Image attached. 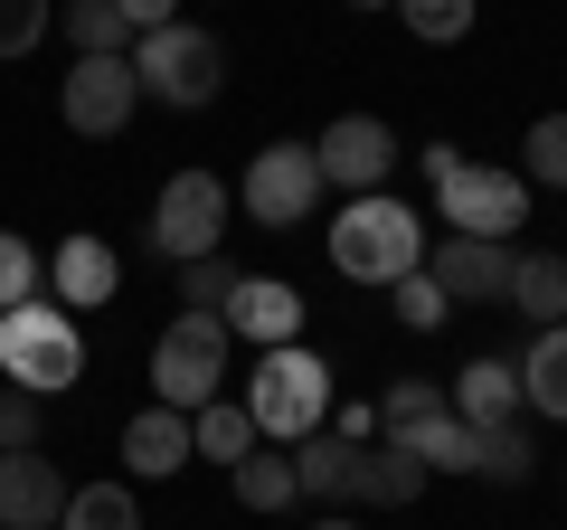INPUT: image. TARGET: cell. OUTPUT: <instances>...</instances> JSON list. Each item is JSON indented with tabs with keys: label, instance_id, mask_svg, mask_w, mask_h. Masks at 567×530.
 <instances>
[{
	"label": "cell",
	"instance_id": "6da1fadb",
	"mask_svg": "<svg viewBox=\"0 0 567 530\" xmlns=\"http://www.w3.org/2000/svg\"><path fill=\"white\" fill-rule=\"evenodd\" d=\"M331 265H341L350 285H398L425 265V218L398 200V190H369L331 218Z\"/></svg>",
	"mask_w": 567,
	"mask_h": 530
},
{
	"label": "cell",
	"instance_id": "7a4b0ae2",
	"mask_svg": "<svg viewBox=\"0 0 567 530\" xmlns=\"http://www.w3.org/2000/svg\"><path fill=\"white\" fill-rule=\"evenodd\" d=\"M331 360L322 350H303V342H284V350H265L256 360V379H246V417H256V436L265 446H293V436H312L331 417Z\"/></svg>",
	"mask_w": 567,
	"mask_h": 530
},
{
	"label": "cell",
	"instance_id": "3957f363",
	"mask_svg": "<svg viewBox=\"0 0 567 530\" xmlns=\"http://www.w3.org/2000/svg\"><path fill=\"white\" fill-rule=\"evenodd\" d=\"M0 379L29 388V398H58V388L85 379V332L66 304H20V313H0Z\"/></svg>",
	"mask_w": 567,
	"mask_h": 530
},
{
	"label": "cell",
	"instance_id": "277c9868",
	"mask_svg": "<svg viewBox=\"0 0 567 530\" xmlns=\"http://www.w3.org/2000/svg\"><path fill=\"white\" fill-rule=\"evenodd\" d=\"M133 85L152 104H171V114H199V104H218V85H227V48L208 39V29H189V20L142 29L133 39Z\"/></svg>",
	"mask_w": 567,
	"mask_h": 530
},
{
	"label": "cell",
	"instance_id": "5b68a950",
	"mask_svg": "<svg viewBox=\"0 0 567 530\" xmlns=\"http://www.w3.org/2000/svg\"><path fill=\"white\" fill-rule=\"evenodd\" d=\"M227 342L237 332L218 323V313H171V332L152 342V398L162 408H208L218 398V379H227Z\"/></svg>",
	"mask_w": 567,
	"mask_h": 530
},
{
	"label": "cell",
	"instance_id": "8992f818",
	"mask_svg": "<svg viewBox=\"0 0 567 530\" xmlns=\"http://www.w3.org/2000/svg\"><path fill=\"white\" fill-rule=\"evenodd\" d=\"M435 208H445L454 237H502L511 246V227H529V181H520V171L454 162L445 181H435Z\"/></svg>",
	"mask_w": 567,
	"mask_h": 530
},
{
	"label": "cell",
	"instance_id": "52a82bcc",
	"mask_svg": "<svg viewBox=\"0 0 567 530\" xmlns=\"http://www.w3.org/2000/svg\"><path fill=\"white\" fill-rule=\"evenodd\" d=\"M312 208H322V162H312V143H265L256 162H246V218H256L265 237L303 227Z\"/></svg>",
	"mask_w": 567,
	"mask_h": 530
},
{
	"label": "cell",
	"instance_id": "ba28073f",
	"mask_svg": "<svg viewBox=\"0 0 567 530\" xmlns=\"http://www.w3.org/2000/svg\"><path fill=\"white\" fill-rule=\"evenodd\" d=\"M218 237H227V181L218 171H171L162 200H152V246L189 265V256H218Z\"/></svg>",
	"mask_w": 567,
	"mask_h": 530
},
{
	"label": "cell",
	"instance_id": "9c48e42d",
	"mask_svg": "<svg viewBox=\"0 0 567 530\" xmlns=\"http://www.w3.org/2000/svg\"><path fill=\"white\" fill-rule=\"evenodd\" d=\"M133 104H142L133 58H76V67H66V85H58V114H66V133H85V143L123 133V123H133Z\"/></svg>",
	"mask_w": 567,
	"mask_h": 530
},
{
	"label": "cell",
	"instance_id": "30bf717a",
	"mask_svg": "<svg viewBox=\"0 0 567 530\" xmlns=\"http://www.w3.org/2000/svg\"><path fill=\"white\" fill-rule=\"evenodd\" d=\"M312 162H322V190L369 200V190H388V171H398V133H388L379 114H341V123H322Z\"/></svg>",
	"mask_w": 567,
	"mask_h": 530
},
{
	"label": "cell",
	"instance_id": "8fae6325",
	"mask_svg": "<svg viewBox=\"0 0 567 530\" xmlns=\"http://www.w3.org/2000/svg\"><path fill=\"white\" fill-rule=\"evenodd\" d=\"M511 256L520 246H502V237H445V246H425V275L445 285V304H502Z\"/></svg>",
	"mask_w": 567,
	"mask_h": 530
},
{
	"label": "cell",
	"instance_id": "7c38bea8",
	"mask_svg": "<svg viewBox=\"0 0 567 530\" xmlns=\"http://www.w3.org/2000/svg\"><path fill=\"white\" fill-rule=\"evenodd\" d=\"M227 332H246L256 350H284V342H303V294L284 285V275H237V294L218 304Z\"/></svg>",
	"mask_w": 567,
	"mask_h": 530
},
{
	"label": "cell",
	"instance_id": "4fadbf2b",
	"mask_svg": "<svg viewBox=\"0 0 567 530\" xmlns=\"http://www.w3.org/2000/svg\"><path fill=\"white\" fill-rule=\"evenodd\" d=\"M66 492H76V483H66L39 446H29V455H0V530H58Z\"/></svg>",
	"mask_w": 567,
	"mask_h": 530
},
{
	"label": "cell",
	"instance_id": "5bb4252c",
	"mask_svg": "<svg viewBox=\"0 0 567 530\" xmlns=\"http://www.w3.org/2000/svg\"><path fill=\"white\" fill-rule=\"evenodd\" d=\"M114 285H123V256L95 237V227H76V237L48 256V304H66V313H85V304H114Z\"/></svg>",
	"mask_w": 567,
	"mask_h": 530
},
{
	"label": "cell",
	"instance_id": "9a60e30c",
	"mask_svg": "<svg viewBox=\"0 0 567 530\" xmlns=\"http://www.w3.org/2000/svg\"><path fill=\"white\" fill-rule=\"evenodd\" d=\"M435 483V473L416 465V455L398 446V436H369V446H350V483H341V502H416V492Z\"/></svg>",
	"mask_w": 567,
	"mask_h": 530
},
{
	"label": "cell",
	"instance_id": "2e32d148",
	"mask_svg": "<svg viewBox=\"0 0 567 530\" xmlns=\"http://www.w3.org/2000/svg\"><path fill=\"white\" fill-rule=\"evenodd\" d=\"M445 408L464 417V427H511V417H529L520 408V369L511 360H464L454 388H445Z\"/></svg>",
	"mask_w": 567,
	"mask_h": 530
},
{
	"label": "cell",
	"instance_id": "e0dca14e",
	"mask_svg": "<svg viewBox=\"0 0 567 530\" xmlns=\"http://www.w3.org/2000/svg\"><path fill=\"white\" fill-rule=\"evenodd\" d=\"M123 465H133L142 483H171V473L189 465V417H181V408H162V398H152V408H142L133 427H123Z\"/></svg>",
	"mask_w": 567,
	"mask_h": 530
},
{
	"label": "cell",
	"instance_id": "ac0fdd59",
	"mask_svg": "<svg viewBox=\"0 0 567 530\" xmlns=\"http://www.w3.org/2000/svg\"><path fill=\"white\" fill-rule=\"evenodd\" d=\"M511 369H520V408H529V417H558V427H567V323H548Z\"/></svg>",
	"mask_w": 567,
	"mask_h": 530
},
{
	"label": "cell",
	"instance_id": "d6986e66",
	"mask_svg": "<svg viewBox=\"0 0 567 530\" xmlns=\"http://www.w3.org/2000/svg\"><path fill=\"white\" fill-rule=\"evenodd\" d=\"M256 446H265V436H256V417H246V398H208V408H189V455H208V465L237 473Z\"/></svg>",
	"mask_w": 567,
	"mask_h": 530
},
{
	"label": "cell",
	"instance_id": "ffe728a7",
	"mask_svg": "<svg viewBox=\"0 0 567 530\" xmlns=\"http://www.w3.org/2000/svg\"><path fill=\"white\" fill-rule=\"evenodd\" d=\"M511 313H520V323H567V256L558 246H548V256H511V294H502Z\"/></svg>",
	"mask_w": 567,
	"mask_h": 530
},
{
	"label": "cell",
	"instance_id": "44dd1931",
	"mask_svg": "<svg viewBox=\"0 0 567 530\" xmlns=\"http://www.w3.org/2000/svg\"><path fill=\"white\" fill-rule=\"evenodd\" d=\"M58 29H66L76 58H133V20L114 0H58Z\"/></svg>",
	"mask_w": 567,
	"mask_h": 530
},
{
	"label": "cell",
	"instance_id": "7402d4cb",
	"mask_svg": "<svg viewBox=\"0 0 567 530\" xmlns=\"http://www.w3.org/2000/svg\"><path fill=\"white\" fill-rule=\"evenodd\" d=\"M398 446L406 455H416V465L425 473H473V427H464V417H416V427H398Z\"/></svg>",
	"mask_w": 567,
	"mask_h": 530
},
{
	"label": "cell",
	"instance_id": "603a6c76",
	"mask_svg": "<svg viewBox=\"0 0 567 530\" xmlns=\"http://www.w3.org/2000/svg\"><path fill=\"white\" fill-rule=\"evenodd\" d=\"M237 502H246V511H293V502H303V483H293V455L256 446V455L237 465Z\"/></svg>",
	"mask_w": 567,
	"mask_h": 530
},
{
	"label": "cell",
	"instance_id": "cb8c5ba5",
	"mask_svg": "<svg viewBox=\"0 0 567 530\" xmlns=\"http://www.w3.org/2000/svg\"><path fill=\"white\" fill-rule=\"evenodd\" d=\"M473 473H492V483H529V473H539L520 417H511V427H473Z\"/></svg>",
	"mask_w": 567,
	"mask_h": 530
},
{
	"label": "cell",
	"instance_id": "d4e9b609",
	"mask_svg": "<svg viewBox=\"0 0 567 530\" xmlns=\"http://www.w3.org/2000/svg\"><path fill=\"white\" fill-rule=\"evenodd\" d=\"M520 181L529 190H567V114H539L520 133Z\"/></svg>",
	"mask_w": 567,
	"mask_h": 530
},
{
	"label": "cell",
	"instance_id": "484cf974",
	"mask_svg": "<svg viewBox=\"0 0 567 530\" xmlns=\"http://www.w3.org/2000/svg\"><path fill=\"white\" fill-rule=\"evenodd\" d=\"M58 530H142V511H133V492H123V483H85V492H66Z\"/></svg>",
	"mask_w": 567,
	"mask_h": 530
},
{
	"label": "cell",
	"instance_id": "4316f807",
	"mask_svg": "<svg viewBox=\"0 0 567 530\" xmlns=\"http://www.w3.org/2000/svg\"><path fill=\"white\" fill-rule=\"evenodd\" d=\"M39 285H48V256L20 237V227H0V313L39 304Z\"/></svg>",
	"mask_w": 567,
	"mask_h": 530
},
{
	"label": "cell",
	"instance_id": "83f0119b",
	"mask_svg": "<svg viewBox=\"0 0 567 530\" xmlns=\"http://www.w3.org/2000/svg\"><path fill=\"white\" fill-rule=\"evenodd\" d=\"M388 10H398L425 48H454V39H473V10H483V0H388Z\"/></svg>",
	"mask_w": 567,
	"mask_h": 530
},
{
	"label": "cell",
	"instance_id": "f1b7e54d",
	"mask_svg": "<svg viewBox=\"0 0 567 530\" xmlns=\"http://www.w3.org/2000/svg\"><path fill=\"white\" fill-rule=\"evenodd\" d=\"M48 29H58V0H0V58H29Z\"/></svg>",
	"mask_w": 567,
	"mask_h": 530
},
{
	"label": "cell",
	"instance_id": "f546056e",
	"mask_svg": "<svg viewBox=\"0 0 567 530\" xmlns=\"http://www.w3.org/2000/svg\"><path fill=\"white\" fill-rule=\"evenodd\" d=\"M39 427H48V398H29V388L0 379V455H29V446H39Z\"/></svg>",
	"mask_w": 567,
	"mask_h": 530
},
{
	"label": "cell",
	"instance_id": "4dcf8cb0",
	"mask_svg": "<svg viewBox=\"0 0 567 530\" xmlns=\"http://www.w3.org/2000/svg\"><path fill=\"white\" fill-rule=\"evenodd\" d=\"M227 294H237V265H227V256H189L181 265V304L189 313H218Z\"/></svg>",
	"mask_w": 567,
	"mask_h": 530
},
{
	"label": "cell",
	"instance_id": "1f68e13d",
	"mask_svg": "<svg viewBox=\"0 0 567 530\" xmlns=\"http://www.w3.org/2000/svg\"><path fill=\"white\" fill-rule=\"evenodd\" d=\"M388 294H398V323L406 332H435V323H445V285H435V275H425V265H416V275H398V285H388Z\"/></svg>",
	"mask_w": 567,
	"mask_h": 530
},
{
	"label": "cell",
	"instance_id": "d6a6232c",
	"mask_svg": "<svg viewBox=\"0 0 567 530\" xmlns=\"http://www.w3.org/2000/svg\"><path fill=\"white\" fill-rule=\"evenodd\" d=\"M416 417H445V388H435V379H398V388L379 398V427H388V436L416 427Z\"/></svg>",
	"mask_w": 567,
	"mask_h": 530
},
{
	"label": "cell",
	"instance_id": "836d02e7",
	"mask_svg": "<svg viewBox=\"0 0 567 530\" xmlns=\"http://www.w3.org/2000/svg\"><path fill=\"white\" fill-rule=\"evenodd\" d=\"M114 10L133 20V39H142V29H171V20H181V0H114Z\"/></svg>",
	"mask_w": 567,
	"mask_h": 530
},
{
	"label": "cell",
	"instance_id": "e575fe53",
	"mask_svg": "<svg viewBox=\"0 0 567 530\" xmlns=\"http://www.w3.org/2000/svg\"><path fill=\"white\" fill-rule=\"evenodd\" d=\"M350 10H388V0H350Z\"/></svg>",
	"mask_w": 567,
	"mask_h": 530
},
{
	"label": "cell",
	"instance_id": "d590c367",
	"mask_svg": "<svg viewBox=\"0 0 567 530\" xmlns=\"http://www.w3.org/2000/svg\"><path fill=\"white\" fill-rule=\"evenodd\" d=\"M312 530H350V521H312Z\"/></svg>",
	"mask_w": 567,
	"mask_h": 530
}]
</instances>
